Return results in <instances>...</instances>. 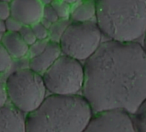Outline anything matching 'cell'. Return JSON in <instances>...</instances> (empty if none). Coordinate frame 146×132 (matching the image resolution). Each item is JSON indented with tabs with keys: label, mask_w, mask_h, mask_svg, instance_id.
<instances>
[{
	"label": "cell",
	"mask_w": 146,
	"mask_h": 132,
	"mask_svg": "<svg viewBox=\"0 0 146 132\" xmlns=\"http://www.w3.org/2000/svg\"><path fill=\"white\" fill-rule=\"evenodd\" d=\"M81 95L93 113L123 111L133 116L146 100V51L138 42H102L84 63Z\"/></svg>",
	"instance_id": "obj_1"
},
{
	"label": "cell",
	"mask_w": 146,
	"mask_h": 132,
	"mask_svg": "<svg viewBox=\"0 0 146 132\" xmlns=\"http://www.w3.org/2000/svg\"><path fill=\"white\" fill-rule=\"evenodd\" d=\"M94 113L81 95H50L26 116L27 132H83Z\"/></svg>",
	"instance_id": "obj_2"
},
{
	"label": "cell",
	"mask_w": 146,
	"mask_h": 132,
	"mask_svg": "<svg viewBox=\"0 0 146 132\" xmlns=\"http://www.w3.org/2000/svg\"><path fill=\"white\" fill-rule=\"evenodd\" d=\"M96 20L109 40L136 42L146 33V0H96Z\"/></svg>",
	"instance_id": "obj_3"
},
{
	"label": "cell",
	"mask_w": 146,
	"mask_h": 132,
	"mask_svg": "<svg viewBox=\"0 0 146 132\" xmlns=\"http://www.w3.org/2000/svg\"><path fill=\"white\" fill-rule=\"evenodd\" d=\"M5 85L12 106L23 114L33 112L46 97L47 89L42 75L30 68L12 73Z\"/></svg>",
	"instance_id": "obj_4"
},
{
	"label": "cell",
	"mask_w": 146,
	"mask_h": 132,
	"mask_svg": "<svg viewBox=\"0 0 146 132\" xmlns=\"http://www.w3.org/2000/svg\"><path fill=\"white\" fill-rule=\"evenodd\" d=\"M42 77L47 91L51 95H78L85 82L84 64L62 54Z\"/></svg>",
	"instance_id": "obj_5"
},
{
	"label": "cell",
	"mask_w": 146,
	"mask_h": 132,
	"mask_svg": "<svg viewBox=\"0 0 146 132\" xmlns=\"http://www.w3.org/2000/svg\"><path fill=\"white\" fill-rule=\"evenodd\" d=\"M102 32L97 22L71 21L59 44L63 55L78 61H86L102 44Z\"/></svg>",
	"instance_id": "obj_6"
},
{
	"label": "cell",
	"mask_w": 146,
	"mask_h": 132,
	"mask_svg": "<svg viewBox=\"0 0 146 132\" xmlns=\"http://www.w3.org/2000/svg\"><path fill=\"white\" fill-rule=\"evenodd\" d=\"M83 132H137L133 116L115 110L94 114Z\"/></svg>",
	"instance_id": "obj_7"
},
{
	"label": "cell",
	"mask_w": 146,
	"mask_h": 132,
	"mask_svg": "<svg viewBox=\"0 0 146 132\" xmlns=\"http://www.w3.org/2000/svg\"><path fill=\"white\" fill-rule=\"evenodd\" d=\"M10 6L11 16L25 26H33L42 19L44 6L39 0H13Z\"/></svg>",
	"instance_id": "obj_8"
},
{
	"label": "cell",
	"mask_w": 146,
	"mask_h": 132,
	"mask_svg": "<svg viewBox=\"0 0 146 132\" xmlns=\"http://www.w3.org/2000/svg\"><path fill=\"white\" fill-rule=\"evenodd\" d=\"M0 132H27L25 114L14 106L1 108Z\"/></svg>",
	"instance_id": "obj_9"
},
{
	"label": "cell",
	"mask_w": 146,
	"mask_h": 132,
	"mask_svg": "<svg viewBox=\"0 0 146 132\" xmlns=\"http://www.w3.org/2000/svg\"><path fill=\"white\" fill-rule=\"evenodd\" d=\"M62 55L59 43L49 41L44 50L38 55L30 58L29 68L41 75L44 73L54 62Z\"/></svg>",
	"instance_id": "obj_10"
},
{
	"label": "cell",
	"mask_w": 146,
	"mask_h": 132,
	"mask_svg": "<svg viewBox=\"0 0 146 132\" xmlns=\"http://www.w3.org/2000/svg\"><path fill=\"white\" fill-rule=\"evenodd\" d=\"M1 43L13 59H21L28 55L29 46L25 43L19 32L4 33Z\"/></svg>",
	"instance_id": "obj_11"
},
{
	"label": "cell",
	"mask_w": 146,
	"mask_h": 132,
	"mask_svg": "<svg viewBox=\"0 0 146 132\" xmlns=\"http://www.w3.org/2000/svg\"><path fill=\"white\" fill-rule=\"evenodd\" d=\"M96 0H80L72 6L70 20L75 22H87L96 17Z\"/></svg>",
	"instance_id": "obj_12"
},
{
	"label": "cell",
	"mask_w": 146,
	"mask_h": 132,
	"mask_svg": "<svg viewBox=\"0 0 146 132\" xmlns=\"http://www.w3.org/2000/svg\"><path fill=\"white\" fill-rule=\"evenodd\" d=\"M71 23V20L60 19L56 22L53 23L49 29V40L59 43L65 30Z\"/></svg>",
	"instance_id": "obj_13"
},
{
	"label": "cell",
	"mask_w": 146,
	"mask_h": 132,
	"mask_svg": "<svg viewBox=\"0 0 146 132\" xmlns=\"http://www.w3.org/2000/svg\"><path fill=\"white\" fill-rule=\"evenodd\" d=\"M52 7L56 10L59 19L62 20H70L71 15V10H72V5L62 1V0H54V2L51 3Z\"/></svg>",
	"instance_id": "obj_14"
},
{
	"label": "cell",
	"mask_w": 146,
	"mask_h": 132,
	"mask_svg": "<svg viewBox=\"0 0 146 132\" xmlns=\"http://www.w3.org/2000/svg\"><path fill=\"white\" fill-rule=\"evenodd\" d=\"M137 132H146V100L138 112L133 116Z\"/></svg>",
	"instance_id": "obj_15"
},
{
	"label": "cell",
	"mask_w": 146,
	"mask_h": 132,
	"mask_svg": "<svg viewBox=\"0 0 146 132\" xmlns=\"http://www.w3.org/2000/svg\"><path fill=\"white\" fill-rule=\"evenodd\" d=\"M13 62V58L5 49V47L0 43V73H5L8 71Z\"/></svg>",
	"instance_id": "obj_16"
},
{
	"label": "cell",
	"mask_w": 146,
	"mask_h": 132,
	"mask_svg": "<svg viewBox=\"0 0 146 132\" xmlns=\"http://www.w3.org/2000/svg\"><path fill=\"white\" fill-rule=\"evenodd\" d=\"M21 37L22 38V39L25 41V43L30 46L32 44H33L36 41L37 38L34 35V32L31 27V26H25L23 25V26L21 27V31L19 32Z\"/></svg>",
	"instance_id": "obj_17"
},
{
	"label": "cell",
	"mask_w": 146,
	"mask_h": 132,
	"mask_svg": "<svg viewBox=\"0 0 146 132\" xmlns=\"http://www.w3.org/2000/svg\"><path fill=\"white\" fill-rule=\"evenodd\" d=\"M37 40H47L49 39V29L46 28L40 21L31 26Z\"/></svg>",
	"instance_id": "obj_18"
},
{
	"label": "cell",
	"mask_w": 146,
	"mask_h": 132,
	"mask_svg": "<svg viewBox=\"0 0 146 132\" xmlns=\"http://www.w3.org/2000/svg\"><path fill=\"white\" fill-rule=\"evenodd\" d=\"M49 39L47 40H37L33 44L29 46V51H28V55L30 56V58L35 57L37 55H38L40 53H42L44 49L46 48L48 43H49Z\"/></svg>",
	"instance_id": "obj_19"
},
{
	"label": "cell",
	"mask_w": 146,
	"mask_h": 132,
	"mask_svg": "<svg viewBox=\"0 0 146 132\" xmlns=\"http://www.w3.org/2000/svg\"><path fill=\"white\" fill-rule=\"evenodd\" d=\"M42 19H44V20H48L51 24H53V23L56 22L58 20H60L57 14H56V10L54 9V8L52 7L51 4L44 6Z\"/></svg>",
	"instance_id": "obj_20"
},
{
	"label": "cell",
	"mask_w": 146,
	"mask_h": 132,
	"mask_svg": "<svg viewBox=\"0 0 146 132\" xmlns=\"http://www.w3.org/2000/svg\"><path fill=\"white\" fill-rule=\"evenodd\" d=\"M7 32H19L23 26V24L13 16H10L5 20Z\"/></svg>",
	"instance_id": "obj_21"
},
{
	"label": "cell",
	"mask_w": 146,
	"mask_h": 132,
	"mask_svg": "<svg viewBox=\"0 0 146 132\" xmlns=\"http://www.w3.org/2000/svg\"><path fill=\"white\" fill-rule=\"evenodd\" d=\"M11 16L10 3L0 1V20H6Z\"/></svg>",
	"instance_id": "obj_22"
},
{
	"label": "cell",
	"mask_w": 146,
	"mask_h": 132,
	"mask_svg": "<svg viewBox=\"0 0 146 132\" xmlns=\"http://www.w3.org/2000/svg\"><path fill=\"white\" fill-rule=\"evenodd\" d=\"M8 93L6 90L5 84L0 83V108L6 106V102H8Z\"/></svg>",
	"instance_id": "obj_23"
},
{
	"label": "cell",
	"mask_w": 146,
	"mask_h": 132,
	"mask_svg": "<svg viewBox=\"0 0 146 132\" xmlns=\"http://www.w3.org/2000/svg\"><path fill=\"white\" fill-rule=\"evenodd\" d=\"M6 32H7V27H6L5 20H0V33L4 34Z\"/></svg>",
	"instance_id": "obj_24"
},
{
	"label": "cell",
	"mask_w": 146,
	"mask_h": 132,
	"mask_svg": "<svg viewBox=\"0 0 146 132\" xmlns=\"http://www.w3.org/2000/svg\"><path fill=\"white\" fill-rule=\"evenodd\" d=\"M39 2L43 4V6H46V5H50L54 0H39Z\"/></svg>",
	"instance_id": "obj_25"
},
{
	"label": "cell",
	"mask_w": 146,
	"mask_h": 132,
	"mask_svg": "<svg viewBox=\"0 0 146 132\" xmlns=\"http://www.w3.org/2000/svg\"><path fill=\"white\" fill-rule=\"evenodd\" d=\"M62 1H64V2H66V3H69V4H71V5L73 6L74 4L80 2V0H62Z\"/></svg>",
	"instance_id": "obj_26"
},
{
	"label": "cell",
	"mask_w": 146,
	"mask_h": 132,
	"mask_svg": "<svg viewBox=\"0 0 146 132\" xmlns=\"http://www.w3.org/2000/svg\"><path fill=\"white\" fill-rule=\"evenodd\" d=\"M143 47H144L145 50L146 51V33L145 35V38H144V44H143Z\"/></svg>",
	"instance_id": "obj_27"
},
{
	"label": "cell",
	"mask_w": 146,
	"mask_h": 132,
	"mask_svg": "<svg viewBox=\"0 0 146 132\" xmlns=\"http://www.w3.org/2000/svg\"><path fill=\"white\" fill-rule=\"evenodd\" d=\"M1 2H5V3H10L13 0H0Z\"/></svg>",
	"instance_id": "obj_28"
},
{
	"label": "cell",
	"mask_w": 146,
	"mask_h": 132,
	"mask_svg": "<svg viewBox=\"0 0 146 132\" xmlns=\"http://www.w3.org/2000/svg\"><path fill=\"white\" fill-rule=\"evenodd\" d=\"M3 34L0 33V43L2 42V39H3Z\"/></svg>",
	"instance_id": "obj_29"
}]
</instances>
